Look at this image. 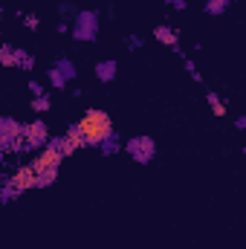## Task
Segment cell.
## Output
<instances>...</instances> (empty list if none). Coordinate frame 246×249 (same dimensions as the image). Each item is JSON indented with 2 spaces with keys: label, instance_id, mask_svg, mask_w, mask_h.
Returning <instances> with one entry per match:
<instances>
[{
  "label": "cell",
  "instance_id": "23",
  "mask_svg": "<svg viewBox=\"0 0 246 249\" xmlns=\"http://www.w3.org/2000/svg\"><path fill=\"white\" fill-rule=\"evenodd\" d=\"M26 87H29V93H32V96H44V93H47V87H44L38 78H29V84H26Z\"/></svg>",
  "mask_w": 246,
  "mask_h": 249
},
{
  "label": "cell",
  "instance_id": "5",
  "mask_svg": "<svg viewBox=\"0 0 246 249\" xmlns=\"http://www.w3.org/2000/svg\"><path fill=\"white\" fill-rule=\"evenodd\" d=\"M50 124L44 122V119H35V122L23 124V139H26V145H29V151H38V148H44L47 142H50Z\"/></svg>",
  "mask_w": 246,
  "mask_h": 249
},
{
  "label": "cell",
  "instance_id": "15",
  "mask_svg": "<svg viewBox=\"0 0 246 249\" xmlns=\"http://www.w3.org/2000/svg\"><path fill=\"white\" fill-rule=\"evenodd\" d=\"M229 6H232V0H206V3H203L206 15H223Z\"/></svg>",
  "mask_w": 246,
  "mask_h": 249
},
{
  "label": "cell",
  "instance_id": "9",
  "mask_svg": "<svg viewBox=\"0 0 246 249\" xmlns=\"http://www.w3.org/2000/svg\"><path fill=\"white\" fill-rule=\"evenodd\" d=\"M96 78L102 81V84H110V81H116V75H119V64L113 61V58H102V61H96Z\"/></svg>",
  "mask_w": 246,
  "mask_h": 249
},
{
  "label": "cell",
  "instance_id": "26",
  "mask_svg": "<svg viewBox=\"0 0 246 249\" xmlns=\"http://www.w3.org/2000/svg\"><path fill=\"white\" fill-rule=\"evenodd\" d=\"M55 32H58V35H70V23H67V20H61V23L55 26Z\"/></svg>",
  "mask_w": 246,
  "mask_h": 249
},
{
  "label": "cell",
  "instance_id": "13",
  "mask_svg": "<svg viewBox=\"0 0 246 249\" xmlns=\"http://www.w3.org/2000/svg\"><path fill=\"white\" fill-rule=\"evenodd\" d=\"M15 55H18V70H23V72L35 70V55H29V53L20 50V47H15Z\"/></svg>",
  "mask_w": 246,
  "mask_h": 249
},
{
  "label": "cell",
  "instance_id": "18",
  "mask_svg": "<svg viewBox=\"0 0 246 249\" xmlns=\"http://www.w3.org/2000/svg\"><path fill=\"white\" fill-rule=\"evenodd\" d=\"M58 15H61V20H67V23H72V18L78 15V6H75L72 0H64L61 6H58Z\"/></svg>",
  "mask_w": 246,
  "mask_h": 249
},
{
  "label": "cell",
  "instance_id": "20",
  "mask_svg": "<svg viewBox=\"0 0 246 249\" xmlns=\"http://www.w3.org/2000/svg\"><path fill=\"white\" fill-rule=\"evenodd\" d=\"M20 20H23V26H26L29 32H35V29L41 26V15H38V12H23Z\"/></svg>",
  "mask_w": 246,
  "mask_h": 249
},
{
  "label": "cell",
  "instance_id": "22",
  "mask_svg": "<svg viewBox=\"0 0 246 249\" xmlns=\"http://www.w3.org/2000/svg\"><path fill=\"white\" fill-rule=\"evenodd\" d=\"M183 64H185V70H188V75H191V78H194V81L200 84V81H203V75H200V70H197V64L191 61L188 55H185V58H183Z\"/></svg>",
  "mask_w": 246,
  "mask_h": 249
},
{
  "label": "cell",
  "instance_id": "19",
  "mask_svg": "<svg viewBox=\"0 0 246 249\" xmlns=\"http://www.w3.org/2000/svg\"><path fill=\"white\" fill-rule=\"evenodd\" d=\"M23 191H18V188L12 186V183H6V186H0V206L3 203H12V200H18Z\"/></svg>",
  "mask_w": 246,
  "mask_h": 249
},
{
  "label": "cell",
  "instance_id": "12",
  "mask_svg": "<svg viewBox=\"0 0 246 249\" xmlns=\"http://www.w3.org/2000/svg\"><path fill=\"white\" fill-rule=\"evenodd\" d=\"M99 151H102L105 157H113V154H119V151H122V136L113 130V133H110V136H107V139L99 145Z\"/></svg>",
  "mask_w": 246,
  "mask_h": 249
},
{
  "label": "cell",
  "instance_id": "10",
  "mask_svg": "<svg viewBox=\"0 0 246 249\" xmlns=\"http://www.w3.org/2000/svg\"><path fill=\"white\" fill-rule=\"evenodd\" d=\"M78 148H84L81 133H78V124H70V127H67V133H64V157L75 154Z\"/></svg>",
  "mask_w": 246,
  "mask_h": 249
},
{
  "label": "cell",
  "instance_id": "21",
  "mask_svg": "<svg viewBox=\"0 0 246 249\" xmlns=\"http://www.w3.org/2000/svg\"><path fill=\"white\" fill-rule=\"evenodd\" d=\"M124 47H127V50H142L145 41H142V35H133V32H130V35H124Z\"/></svg>",
  "mask_w": 246,
  "mask_h": 249
},
{
  "label": "cell",
  "instance_id": "4",
  "mask_svg": "<svg viewBox=\"0 0 246 249\" xmlns=\"http://www.w3.org/2000/svg\"><path fill=\"white\" fill-rule=\"evenodd\" d=\"M75 75H78V70H75V64L70 61L67 55L55 58V61L50 64V70H47V78H50V87H53V90H67V84H70Z\"/></svg>",
  "mask_w": 246,
  "mask_h": 249
},
{
  "label": "cell",
  "instance_id": "2",
  "mask_svg": "<svg viewBox=\"0 0 246 249\" xmlns=\"http://www.w3.org/2000/svg\"><path fill=\"white\" fill-rule=\"evenodd\" d=\"M70 35L78 41V44H90L99 38V12L93 9H78V15L72 18L70 23Z\"/></svg>",
  "mask_w": 246,
  "mask_h": 249
},
{
  "label": "cell",
  "instance_id": "8",
  "mask_svg": "<svg viewBox=\"0 0 246 249\" xmlns=\"http://www.w3.org/2000/svg\"><path fill=\"white\" fill-rule=\"evenodd\" d=\"M9 183L18 188V191L35 188V171H32V165H18V168H12V171H9Z\"/></svg>",
  "mask_w": 246,
  "mask_h": 249
},
{
  "label": "cell",
  "instance_id": "11",
  "mask_svg": "<svg viewBox=\"0 0 246 249\" xmlns=\"http://www.w3.org/2000/svg\"><path fill=\"white\" fill-rule=\"evenodd\" d=\"M154 38H157L159 44H165V47H177V44H180V29H171V26L159 23V26L154 29Z\"/></svg>",
  "mask_w": 246,
  "mask_h": 249
},
{
  "label": "cell",
  "instance_id": "1",
  "mask_svg": "<svg viewBox=\"0 0 246 249\" xmlns=\"http://www.w3.org/2000/svg\"><path fill=\"white\" fill-rule=\"evenodd\" d=\"M75 124H78L81 142H84V145H90V148H99V145L113 133V119H110L105 110H99V107L84 110L81 122H75Z\"/></svg>",
  "mask_w": 246,
  "mask_h": 249
},
{
  "label": "cell",
  "instance_id": "24",
  "mask_svg": "<svg viewBox=\"0 0 246 249\" xmlns=\"http://www.w3.org/2000/svg\"><path fill=\"white\" fill-rule=\"evenodd\" d=\"M211 113H214V116H217V119H223V116H226V113H229V107H226V102H223V99H220V102H217V105H211Z\"/></svg>",
  "mask_w": 246,
  "mask_h": 249
},
{
  "label": "cell",
  "instance_id": "27",
  "mask_svg": "<svg viewBox=\"0 0 246 249\" xmlns=\"http://www.w3.org/2000/svg\"><path fill=\"white\" fill-rule=\"evenodd\" d=\"M235 130H246V116H241V119H235Z\"/></svg>",
  "mask_w": 246,
  "mask_h": 249
},
{
  "label": "cell",
  "instance_id": "3",
  "mask_svg": "<svg viewBox=\"0 0 246 249\" xmlns=\"http://www.w3.org/2000/svg\"><path fill=\"white\" fill-rule=\"evenodd\" d=\"M122 151H127V157H130L133 162L148 165V162L157 157V142H154V136L139 133V136H130L127 142H122Z\"/></svg>",
  "mask_w": 246,
  "mask_h": 249
},
{
  "label": "cell",
  "instance_id": "7",
  "mask_svg": "<svg viewBox=\"0 0 246 249\" xmlns=\"http://www.w3.org/2000/svg\"><path fill=\"white\" fill-rule=\"evenodd\" d=\"M20 136H23V122H18L12 116H0V148L6 154H9V145Z\"/></svg>",
  "mask_w": 246,
  "mask_h": 249
},
{
  "label": "cell",
  "instance_id": "17",
  "mask_svg": "<svg viewBox=\"0 0 246 249\" xmlns=\"http://www.w3.org/2000/svg\"><path fill=\"white\" fill-rule=\"evenodd\" d=\"M29 105H32V110H35V113H47V110L53 107V99L44 93V96H32V102H29Z\"/></svg>",
  "mask_w": 246,
  "mask_h": 249
},
{
  "label": "cell",
  "instance_id": "14",
  "mask_svg": "<svg viewBox=\"0 0 246 249\" xmlns=\"http://www.w3.org/2000/svg\"><path fill=\"white\" fill-rule=\"evenodd\" d=\"M0 64L3 67H18V55L12 44H0Z\"/></svg>",
  "mask_w": 246,
  "mask_h": 249
},
{
  "label": "cell",
  "instance_id": "25",
  "mask_svg": "<svg viewBox=\"0 0 246 249\" xmlns=\"http://www.w3.org/2000/svg\"><path fill=\"white\" fill-rule=\"evenodd\" d=\"M165 3H168L171 9H177V12H183L185 9V0H165Z\"/></svg>",
  "mask_w": 246,
  "mask_h": 249
},
{
  "label": "cell",
  "instance_id": "6",
  "mask_svg": "<svg viewBox=\"0 0 246 249\" xmlns=\"http://www.w3.org/2000/svg\"><path fill=\"white\" fill-rule=\"evenodd\" d=\"M61 160H64L61 151H55L53 145H44V148L35 154V160H32L29 165H32L35 174H38V171H58V168H61Z\"/></svg>",
  "mask_w": 246,
  "mask_h": 249
},
{
  "label": "cell",
  "instance_id": "16",
  "mask_svg": "<svg viewBox=\"0 0 246 249\" xmlns=\"http://www.w3.org/2000/svg\"><path fill=\"white\" fill-rule=\"evenodd\" d=\"M58 180V171H38L35 174V188H50Z\"/></svg>",
  "mask_w": 246,
  "mask_h": 249
}]
</instances>
